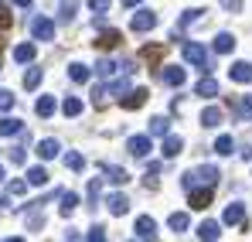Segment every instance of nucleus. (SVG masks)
<instances>
[{"label":"nucleus","instance_id":"nucleus-6","mask_svg":"<svg viewBox=\"0 0 252 242\" xmlns=\"http://www.w3.org/2000/svg\"><path fill=\"white\" fill-rule=\"evenodd\" d=\"M211 198H215V188H191V191H188V205H191L194 211H205L211 205Z\"/></svg>","mask_w":252,"mask_h":242},{"label":"nucleus","instance_id":"nucleus-13","mask_svg":"<svg viewBox=\"0 0 252 242\" xmlns=\"http://www.w3.org/2000/svg\"><path fill=\"white\" fill-rule=\"evenodd\" d=\"M160 79L167 82V85H174V89H177V85H184L188 72H184V65H167V69L160 72Z\"/></svg>","mask_w":252,"mask_h":242},{"label":"nucleus","instance_id":"nucleus-9","mask_svg":"<svg viewBox=\"0 0 252 242\" xmlns=\"http://www.w3.org/2000/svg\"><path fill=\"white\" fill-rule=\"evenodd\" d=\"M136 236L143 242H154L157 239V222H154L150 215H140V218H136Z\"/></svg>","mask_w":252,"mask_h":242},{"label":"nucleus","instance_id":"nucleus-5","mask_svg":"<svg viewBox=\"0 0 252 242\" xmlns=\"http://www.w3.org/2000/svg\"><path fill=\"white\" fill-rule=\"evenodd\" d=\"M129 28H133L136 35L154 31V28H157V14H154V10H136V14L129 17Z\"/></svg>","mask_w":252,"mask_h":242},{"label":"nucleus","instance_id":"nucleus-45","mask_svg":"<svg viewBox=\"0 0 252 242\" xmlns=\"http://www.w3.org/2000/svg\"><path fill=\"white\" fill-rule=\"evenodd\" d=\"M109 3H113V0H89V7H92V10H95V14H102V10H106V7H109Z\"/></svg>","mask_w":252,"mask_h":242},{"label":"nucleus","instance_id":"nucleus-52","mask_svg":"<svg viewBox=\"0 0 252 242\" xmlns=\"http://www.w3.org/2000/svg\"><path fill=\"white\" fill-rule=\"evenodd\" d=\"M3 242H24V239H17V236H14V239H3Z\"/></svg>","mask_w":252,"mask_h":242},{"label":"nucleus","instance_id":"nucleus-37","mask_svg":"<svg viewBox=\"0 0 252 242\" xmlns=\"http://www.w3.org/2000/svg\"><path fill=\"white\" fill-rule=\"evenodd\" d=\"M85 242H109V236H106V229H102V225H92V229H89V236H85Z\"/></svg>","mask_w":252,"mask_h":242},{"label":"nucleus","instance_id":"nucleus-26","mask_svg":"<svg viewBox=\"0 0 252 242\" xmlns=\"http://www.w3.org/2000/svg\"><path fill=\"white\" fill-rule=\"evenodd\" d=\"M75 10H79V0H62V7H58V21H75Z\"/></svg>","mask_w":252,"mask_h":242},{"label":"nucleus","instance_id":"nucleus-33","mask_svg":"<svg viewBox=\"0 0 252 242\" xmlns=\"http://www.w3.org/2000/svg\"><path fill=\"white\" fill-rule=\"evenodd\" d=\"M167 225H170V229H174V232H184V229L191 225V218H188L184 211H174V215H170V218H167Z\"/></svg>","mask_w":252,"mask_h":242},{"label":"nucleus","instance_id":"nucleus-36","mask_svg":"<svg viewBox=\"0 0 252 242\" xmlns=\"http://www.w3.org/2000/svg\"><path fill=\"white\" fill-rule=\"evenodd\" d=\"M157 174H160V164H150V167H147V177H143V184H147L150 191L160 188V177H157Z\"/></svg>","mask_w":252,"mask_h":242},{"label":"nucleus","instance_id":"nucleus-50","mask_svg":"<svg viewBox=\"0 0 252 242\" xmlns=\"http://www.w3.org/2000/svg\"><path fill=\"white\" fill-rule=\"evenodd\" d=\"M14 3H17V7H31L34 0H14Z\"/></svg>","mask_w":252,"mask_h":242},{"label":"nucleus","instance_id":"nucleus-30","mask_svg":"<svg viewBox=\"0 0 252 242\" xmlns=\"http://www.w3.org/2000/svg\"><path fill=\"white\" fill-rule=\"evenodd\" d=\"M89 75H92V72L85 69L82 62H75V65H68V79H72V82H82V85H85V82H89Z\"/></svg>","mask_w":252,"mask_h":242},{"label":"nucleus","instance_id":"nucleus-1","mask_svg":"<svg viewBox=\"0 0 252 242\" xmlns=\"http://www.w3.org/2000/svg\"><path fill=\"white\" fill-rule=\"evenodd\" d=\"M218 167H211V164H201V167H194V171H188L184 177H181V184H184V191H191V188H215L218 184Z\"/></svg>","mask_w":252,"mask_h":242},{"label":"nucleus","instance_id":"nucleus-20","mask_svg":"<svg viewBox=\"0 0 252 242\" xmlns=\"http://www.w3.org/2000/svg\"><path fill=\"white\" fill-rule=\"evenodd\" d=\"M194 92H198L201 99H215V96H218L221 89H218V82L211 79V75H205V79H201V82H198V85H194Z\"/></svg>","mask_w":252,"mask_h":242},{"label":"nucleus","instance_id":"nucleus-31","mask_svg":"<svg viewBox=\"0 0 252 242\" xmlns=\"http://www.w3.org/2000/svg\"><path fill=\"white\" fill-rule=\"evenodd\" d=\"M55 106H58V103H55V96H41L34 109H38V116H55Z\"/></svg>","mask_w":252,"mask_h":242},{"label":"nucleus","instance_id":"nucleus-51","mask_svg":"<svg viewBox=\"0 0 252 242\" xmlns=\"http://www.w3.org/2000/svg\"><path fill=\"white\" fill-rule=\"evenodd\" d=\"M136 3H143V0H123V7H136Z\"/></svg>","mask_w":252,"mask_h":242},{"label":"nucleus","instance_id":"nucleus-23","mask_svg":"<svg viewBox=\"0 0 252 242\" xmlns=\"http://www.w3.org/2000/svg\"><path fill=\"white\" fill-rule=\"evenodd\" d=\"M92 106H95V109H106V106H109V85H106V82H99V85L92 89Z\"/></svg>","mask_w":252,"mask_h":242},{"label":"nucleus","instance_id":"nucleus-19","mask_svg":"<svg viewBox=\"0 0 252 242\" xmlns=\"http://www.w3.org/2000/svg\"><path fill=\"white\" fill-rule=\"evenodd\" d=\"M120 31H102V35H99V38H95V48H99V51H113V48H120Z\"/></svg>","mask_w":252,"mask_h":242},{"label":"nucleus","instance_id":"nucleus-22","mask_svg":"<svg viewBox=\"0 0 252 242\" xmlns=\"http://www.w3.org/2000/svg\"><path fill=\"white\" fill-rule=\"evenodd\" d=\"M181 150H184V140H181V137H164V147H160V154H164V157H177V154H181Z\"/></svg>","mask_w":252,"mask_h":242},{"label":"nucleus","instance_id":"nucleus-12","mask_svg":"<svg viewBox=\"0 0 252 242\" xmlns=\"http://www.w3.org/2000/svg\"><path fill=\"white\" fill-rule=\"evenodd\" d=\"M123 69H126L123 62H109V58H106V62H99V65H95V72H99V79H102V82L116 79V75H120V72H123Z\"/></svg>","mask_w":252,"mask_h":242},{"label":"nucleus","instance_id":"nucleus-48","mask_svg":"<svg viewBox=\"0 0 252 242\" xmlns=\"http://www.w3.org/2000/svg\"><path fill=\"white\" fill-rule=\"evenodd\" d=\"M65 242H79V232H75V229H68V232H65Z\"/></svg>","mask_w":252,"mask_h":242},{"label":"nucleus","instance_id":"nucleus-35","mask_svg":"<svg viewBox=\"0 0 252 242\" xmlns=\"http://www.w3.org/2000/svg\"><path fill=\"white\" fill-rule=\"evenodd\" d=\"M38 85H41V69L31 65V69L24 72V89H38Z\"/></svg>","mask_w":252,"mask_h":242},{"label":"nucleus","instance_id":"nucleus-15","mask_svg":"<svg viewBox=\"0 0 252 242\" xmlns=\"http://www.w3.org/2000/svg\"><path fill=\"white\" fill-rule=\"evenodd\" d=\"M211 51H215V55H232V51H235V38H232L228 31H221L218 38L211 41Z\"/></svg>","mask_w":252,"mask_h":242},{"label":"nucleus","instance_id":"nucleus-14","mask_svg":"<svg viewBox=\"0 0 252 242\" xmlns=\"http://www.w3.org/2000/svg\"><path fill=\"white\" fill-rule=\"evenodd\" d=\"M218 236H221V225H218L215 218H208V222L198 225V239L201 242H218Z\"/></svg>","mask_w":252,"mask_h":242},{"label":"nucleus","instance_id":"nucleus-8","mask_svg":"<svg viewBox=\"0 0 252 242\" xmlns=\"http://www.w3.org/2000/svg\"><path fill=\"white\" fill-rule=\"evenodd\" d=\"M242 222H246V205L232 202L225 208V215H221V225H242Z\"/></svg>","mask_w":252,"mask_h":242},{"label":"nucleus","instance_id":"nucleus-49","mask_svg":"<svg viewBox=\"0 0 252 242\" xmlns=\"http://www.w3.org/2000/svg\"><path fill=\"white\" fill-rule=\"evenodd\" d=\"M225 7H228V10H239V7H242V0H225Z\"/></svg>","mask_w":252,"mask_h":242},{"label":"nucleus","instance_id":"nucleus-21","mask_svg":"<svg viewBox=\"0 0 252 242\" xmlns=\"http://www.w3.org/2000/svg\"><path fill=\"white\" fill-rule=\"evenodd\" d=\"M140 58H143L147 65H157V62H164V44H147V48H140Z\"/></svg>","mask_w":252,"mask_h":242},{"label":"nucleus","instance_id":"nucleus-11","mask_svg":"<svg viewBox=\"0 0 252 242\" xmlns=\"http://www.w3.org/2000/svg\"><path fill=\"white\" fill-rule=\"evenodd\" d=\"M228 75H232V82H239V85H249L252 82V62H235L228 69Z\"/></svg>","mask_w":252,"mask_h":242},{"label":"nucleus","instance_id":"nucleus-16","mask_svg":"<svg viewBox=\"0 0 252 242\" xmlns=\"http://www.w3.org/2000/svg\"><path fill=\"white\" fill-rule=\"evenodd\" d=\"M34 150H38V157H41V161H51V157H58V150H62V143H58L55 137H48V140H41V143L34 147Z\"/></svg>","mask_w":252,"mask_h":242},{"label":"nucleus","instance_id":"nucleus-44","mask_svg":"<svg viewBox=\"0 0 252 242\" xmlns=\"http://www.w3.org/2000/svg\"><path fill=\"white\" fill-rule=\"evenodd\" d=\"M242 120H252V96L242 99Z\"/></svg>","mask_w":252,"mask_h":242},{"label":"nucleus","instance_id":"nucleus-42","mask_svg":"<svg viewBox=\"0 0 252 242\" xmlns=\"http://www.w3.org/2000/svg\"><path fill=\"white\" fill-rule=\"evenodd\" d=\"M7 191H10V195H24V191H28V181H10Z\"/></svg>","mask_w":252,"mask_h":242},{"label":"nucleus","instance_id":"nucleus-38","mask_svg":"<svg viewBox=\"0 0 252 242\" xmlns=\"http://www.w3.org/2000/svg\"><path fill=\"white\" fill-rule=\"evenodd\" d=\"M65 164H68L72 171H85V157H82V154H75V150H72V154H65Z\"/></svg>","mask_w":252,"mask_h":242},{"label":"nucleus","instance_id":"nucleus-27","mask_svg":"<svg viewBox=\"0 0 252 242\" xmlns=\"http://www.w3.org/2000/svg\"><path fill=\"white\" fill-rule=\"evenodd\" d=\"M167 133H170L167 116H154V120H150V137H167Z\"/></svg>","mask_w":252,"mask_h":242},{"label":"nucleus","instance_id":"nucleus-17","mask_svg":"<svg viewBox=\"0 0 252 242\" xmlns=\"http://www.w3.org/2000/svg\"><path fill=\"white\" fill-rule=\"evenodd\" d=\"M34 58H38L34 44H28V41H24V44H17V48H14V62H17V65H31Z\"/></svg>","mask_w":252,"mask_h":242},{"label":"nucleus","instance_id":"nucleus-46","mask_svg":"<svg viewBox=\"0 0 252 242\" xmlns=\"http://www.w3.org/2000/svg\"><path fill=\"white\" fill-rule=\"evenodd\" d=\"M10 161H14V164H24V150H21V147H14V150H10Z\"/></svg>","mask_w":252,"mask_h":242},{"label":"nucleus","instance_id":"nucleus-2","mask_svg":"<svg viewBox=\"0 0 252 242\" xmlns=\"http://www.w3.org/2000/svg\"><path fill=\"white\" fill-rule=\"evenodd\" d=\"M184 62H191L194 69H201V72H211V58H208V51L198 44V41H184Z\"/></svg>","mask_w":252,"mask_h":242},{"label":"nucleus","instance_id":"nucleus-28","mask_svg":"<svg viewBox=\"0 0 252 242\" xmlns=\"http://www.w3.org/2000/svg\"><path fill=\"white\" fill-rule=\"evenodd\" d=\"M221 120H225V113H221L218 106H208V109L201 113V126H218Z\"/></svg>","mask_w":252,"mask_h":242},{"label":"nucleus","instance_id":"nucleus-40","mask_svg":"<svg viewBox=\"0 0 252 242\" xmlns=\"http://www.w3.org/2000/svg\"><path fill=\"white\" fill-rule=\"evenodd\" d=\"M198 17H201V10H198V7H194V10H184V17H181V28H188V24H194Z\"/></svg>","mask_w":252,"mask_h":242},{"label":"nucleus","instance_id":"nucleus-18","mask_svg":"<svg viewBox=\"0 0 252 242\" xmlns=\"http://www.w3.org/2000/svg\"><path fill=\"white\" fill-rule=\"evenodd\" d=\"M17 133H24V120H17V116L0 120V137H17Z\"/></svg>","mask_w":252,"mask_h":242},{"label":"nucleus","instance_id":"nucleus-10","mask_svg":"<svg viewBox=\"0 0 252 242\" xmlns=\"http://www.w3.org/2000/svg\"><path fill=\"white\" fill-rule=\"evenodd\" d=\"M106 205H109V215H116V218H123L126 211H129V198H126L123 191H113L106 198Z\"/></svg>","mask_w":252,"mask_h":242},{"label":"nucleus","instance_id":"nucleus-24","mask_svg":"<svg viewBox=\"0 0 252 242\" xmlns=\"http://www.w3.org/2000/svg\"><path fill=\"white\" fill-rule=\"evenodd\" d=\"M58 198H62V205H58V211H62V215H72V211L79 208V195H75V191H62Z\"/></svg>","mask_w":252,"mask_h":242},{"label":"nucleus","instance_id":"nucleus-32","mask_svg":"<svg viewBox=\"0 0 252 242\" xmlns=\"http://www.w3.org/2000/svg\"><path fill=\"white\" fill-rule=\"evenodd\" d=\"M62 113H65V116H79V113H82V99H79V96H68V99L62 103Z\"/></svg>","mask_w":252,"mask_h":242},{"label":"nucleus","instance_id":"nucleus-29","mask_svg":"<svg viewBox=\"0 0 252 242\" xmlns=\"http://www.w3.org/2000/svg\"><path fill=\"white\" fill-rule=\"evenodd\" d=\"M232 150H235V140H232L228 133H221V137L215 140V154H221V157H228Z\"/></svg>","mask_w":252,"mask_h":242},{"label":"nucleus","instance_id":"nucleus-3","mask_svg":"<svg viewBox=\"0 0 252 242\" xmlns=\"http://www.w3.org/2000/svg\"><path fill=\"white\" fill-rule=\"evenodd\" d=\"M147 99H150V92H147L143 85H136V89H126L123 96H120V106L133 113V109H140V106H147Z\"/></svg>","mask_w":252,"mask_h":242},{"label":"nucleus","instance_id":"nucleus-47","mask_svg":"<svg viewBox=\"0 0 252 242\" xmlns=\"http://www.w3.org/2000/svg\"><path fill=\"white\" fill-rule=\"evenodd\" d=\"M7 208H10V198H7V195H0V215H3Z\"/></svg>","mask_w":252,"mask_h":242},{"label":"nucleus","instance_id":"nucleus-53","mask_svg":"<svg viewBox=\"0 0 252 242\" xmlns=\"http://www.w3.org/2000/svg\"><path fill=\"white\" fill-rule=\"evenodd\" d=\"M0 58H3V38H0Z\"/></svg>","mask_w":252,"mask_h":242},{"label":"nucleus","instance_id":"nucleus-34","mask_svg":"<svg viewBox=\"0 0 252 242\" xmlns=\"http://www.w3.org/2000/svg\"><path fill=\"white\" fill-rule=\"evenodd\" d=\"M106 181H113V184H129V174H126L123 167H106Z\"/></svg>","mask_w":252,"mask_h":242},{"label":"nucleus","instance_id":"nucleus-39","mask_svg":"<svg viewBox=\"0 0 252 242\" xmlns=\"http://www.w3.org/2000/svg\"><path fill=\"white\" fill-rule=\"evenodd\" d=\"M10 24H14V17H10V7H7V3H0V28L7 31Z\"/></svg>","mask_w":252,"mask_h":242},{"label":"nucleus","instance_id":"nucleus-41","mask_svg":"<svg viewBox=\"0 0 252 242\" xmlns=\"http://www.w3.org/2000/svg\"><path fill=\"white\" fill-rule=\"evenodd\" d=\"M95 198H99V181H89V208H95Z\"/></svg>","mask_w":252,"mask_h":242},{"label":"nucleus","instance_id":"nucleus-4","mask_svg":"<svg viewBox=\"0 0 252 242\" xmlns=\"http://www.w3.org/2000/svg\"><path fill=\"white\" fill-rule=\"evenodd\" d=\"M31 38L55 41V21H48V17H41V14H34V17H31Z\"/></svg>","mask_w":252,"mask_h":242},{"label":"nucleus","instance_id":"nucleus-54","mask_svg":"<svg viewBox=\"0 0 252 242\" xmlns=\"http://www.w3.org/2000/svg\"><path fill=\"white\" fill-rule=\"evenodd\" d=\"M0 181H3V167H0Z\"/></svg>","mask_w":252,"mask_h":242},{"label":"nucleus","instance_id":"nucleus-7","mask_svg":"<svg viewBox=\"0 0 252 242\" xmlns=\"http://www.w3.org/2000/svg\"><path fill=\"white\" fill-rule=\"evenodd\" d=\"M150 147H154V143H150V137H147V133H140V137H129V147H126V150H129V157L143 161V157L150 154Z\"/></svg>","mask_w":252,"mask_h":242},{"label":"nucleus","instance_id":"nucleus-43","mask_svg":"<svg viewBox=\"0 0 252 242\" xmlns=\"http://www.w3.org/2000/svg\"><path fill=\"white\" fill-rule=\"evenodd\" d=\"M10 106H14V96H10V92H7V89H0V109H3V113H7V109H10Z\"/></svg>","mask_w":252,"mask_h":242},{"label":"nucleus","instance_id":"nucleus-25","mask_svg":"<svg viewBox=\"0 0 252 242\" xmlns=\"http://www.w3.org/2000/svg\"><path fill=\"white\" fill-rule=\"evenodd\" d=\"M28 184H34V188H41V184H48V171H44L41 164L38 167H28V177H24Z\"/></svg>","mask_w":252,"mask_h":242}]
</instances>
